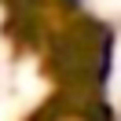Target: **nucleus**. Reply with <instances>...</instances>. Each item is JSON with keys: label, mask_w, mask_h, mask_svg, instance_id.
Returning <instances> with one entry per match:
<instances>
[{"label": "nucleus", "mask_w": 121, "mask_h": 121, "mask_svg": "<svg viewBox=\"0 0 121 121\" xmlns=\"http://www.w3.org/2000/svg\"><path fill=\"white\" fill-rule=\"evenodd\" d=\"M48 121H92L84 110H62V114H55V117H48Z\"/></svg>", "instance_id": "obj_1"}]
</instances>
